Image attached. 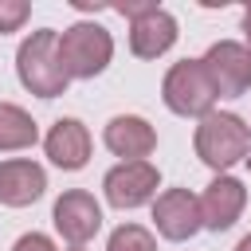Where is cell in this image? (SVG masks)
<instances>
[{"mask_svg":"<svg viewBox=\"0 0 251 251\" xmlns=\"http://www.w3.org/2000/svg\"><path fill=\"white\" fill-rule=\"evenodd\" d=\"M16 75H20V82L35 98H59V94H67L71 78H67V71L59 63V31L55 27H39V31H31L20 43V51H16Z\"/></svg>","mask_w":251,"mask_h":251,"instance_id":"1","label":"cell"},{"mask_svg":"<svg viewBox=\"0 0 251 251\" xmlns=\"http://www.w3.org/2000/svg\"><path fill=\"white\" fill-rule=\"evenodd\" d=\"M192 145H196V157L208 169L227 173L231 165L247 161V153H251V126L239 114H216L212 110L208 118H200Z\"/></svg>","mask_w":251,"mask_h":251,"instance_id":"2","label":"cell"},{"mask_svg":"<svg viewBox=\"0 0 251 251\" xmlns=\"http://www.w3.org/2000/svg\"><path fill=\"white\" fill-rule=\"evenodd\" d=\"M161 98L180 118H208L220 94H216V82H212L204 59H180L169 67V75L161 82Z\"/></svg>","mask_w":251,"mask_h":251,"instance_id":"3","label":"cell"},{"mask_svg":"<svg viewBox=\"0 0 251 251\" xmlns=\"http://www.w3.org/2000/svg\"><path fill=\"white\" fill-rule=\"evenodd\" d=\"M114 59V39L102 24H71L59 31V63L67 78H94Z\"/></svg>","mask_w":251,"mask_h":251,"instance_id":"4","label":"cell"},{"mask_svg":"<svg viewBox=\"0 0 251 251\" xmlns=\"http://www.w3.org/2000/svg\"><path fill=\"white\" fill-rule=\"evenodd\" d=\"M157 184H161V173L157 165L149 161H122L114 165L106 176H102V188H106V200L114 208H141L157 196Z\"/></svg>","mask_w":251,"mask_h":251,"instance_id":"5","label":"cell"},{"mask_svg":"<svg viewBox=\"0 0 251 251\" xmlns=\"http://www.w3.org/2000/svg\"><path fill=\"white\" fill-rule=\"evenodd\" d=\"M51 224H55V231H59L71 247H82L86 239L98 235V227H102V208H98V200H94L86 188H67V192L55 200V208H51Z\"/></svg>","mask_w":251,"mask_h":251,"instance_id":"6","label":"cell"},{"mask_svg":"<svg viewBox=\"0 0 251 251\" xmlns=\"http://www.w3.org/2000/svg\"><path fill=\"white\" fill-rule=\"evenodd\" d=\"M204 67H208L220 98H239V94L251 90V51H247V43H235V39L212 43L208 55H204Z\"/></svg>","mask_w":251,"mask_h":251,"instance_id":"7","label":"cell"},{"mask_svg":"<svg viewBox=\"0 0 251 251\" xmlns=\"http://www.w3.org/2000/svg\"><path fill=\"white\" fill-rule=\"evenodd\" d=\"M153 224H157V235L173 239V243H184L192 239L204 220H200V200L188 192V188H165L157 200H153Z\"/></svg>","mask_w":251,"mask_h":251,"instance_id":"8","label":"cell"},{"mask_svg":"<svg viewBox=\"0 0 251 251\" xmlns=\"http://www.w3.org/2000/svg\"><path fill=\"white\" fill-rule=\"evenodd\" d=\"M243 204H247L243 180L220 173V176L204 188V196H200V220H204L208 231H227V227L243 216Z\"/></svg>","mask_w":251,"mask_h":251,"instance_id":"9","label":"cell"},{"mask_svg":"<svg viewBox=\"0 0 251 251\" xmlns=\"http://www.w3.org/2000/svg\"><path fill=\"white\" fill-rule=\"evenodd\" d=\"M102 141H106V149H110L114 157H122V161H145V157L157 149V129H153L145 118H137V114H118V118L106 122Z\"/></svg>","mask_w":251,"mask_h":251,"instance_id":"10","label":"cell"},{"mask_svg":"<svg viewBox=\"0 0 251 251\" xmlns=\"http://www.w3.org/2000/svg\"><path fill=\"white\" fill-rule=\"evenodd\" d=\"M47 192V173L31 157H12L0 161V204L8 208H27Z\"/></svg>","mask_w":251,"mask_h":251,"instance_id":"11","label":"cell"},{"mask_svg":"<svg viewBox=\"0 0 251 251\" xmlns=\"http://www.w3.org/2000/svg\"><path fill=\"white\" fill-rule=\"evenodd\" d=\"M43 149H47L51 165L75 173V169H82V165L90 161V129H86L78 118H59V122L47 129Z\"/></svg>","mask_w":251,"mask_h":251,"instance_id":"12","label":"cell"},{"mask_svg":"<svg viewBox=\"0 0 251 251\" xmlns=\"http://www.w3.org/2000/svg\"><path fill=\"white\" fill-rule=\"evenodd\" d=\"M176 43V20L157 4L153 12L129 20V51L137 59H157Z\"/></svg>","mask_w":251,"mask_h":251,"instance_id":"13","label":"cell"},{"mask_svg":"<svg viewBox=\"0 0 251 251\" xmlns=\"http://www.w3.org/2000/svg\"><path fill=\"white\" fill-rule=\"evenodd\" d=\"M35 137H39V126L31 122V114L12 102H0V153L27 149L35 145Z\"/></svg>","mask_w":251,"mask_h":251,"instance_id":"14","label":"cell"},{"mask_svg":"<svg viewBox=\"0 0 251 251\" xmlns=\"http://www.w3.org/2000/svg\"><path fill=\"white\" fill-rule=\"evenodd\" d=\"M106 251H157V239L141 224H122V227H114Z\"/></svg>","mask_w":251,"mask_h":251,"instance_id":"15","label":"cell"},{"mask_svg":"<svg viewBox=\"0 0 251 251\" xmlns=\"http://www.w3.org/2000/svg\"><path fill=\"white\" fill-rule=\"evenodd\" d=\"M27 16H31V4L27 0H0V35L20 31Z\"/></svg>","mask_w":251,"mask_h":251,"instance_id":"16","label":"cell"},{"mask_svg":"<svg viewBox=\"0 0 251 251\" xmlns=\"http://www.w3.org/2000/svg\"><path fill=\"white\" fill-rule=\"evenodd\" d=\"M12 251H59L43 231H27V235H20L16 243H12Z\"/></svg>","mask_w":251,"mask_h":251,"instance_id":"17","label":"cell"},{"mask_svg":"<svg viewBox=\"0 0 251 251\" xmlns=\"http://www.w3.org/2000/svg\"><path fill=\"white\" fill-rule=\"evenodd\" d=\"M118 16H129V20H137V16H145V12H153L157 4L153 0H126V4H110Z\"/></svg>","mask_w":251,"mask_h":251,"instance_id":"18","label":"cell"},{"mask_svg":"<svg viewBox=\"0 0 251 251\" xmlns=\"http://www.w3.org/2000/svg\"><path fill=\"white\" fill-rule=\"evenodd\" d=\"M243 35H247V51H251V8L243 12Z\"/></svg>","mask_w":251,"mask_h":251,"instance_id":"19","label":"cell"},{"mask_svg":"<svg viewBox=\"0 0 251 251\" xmlns=\"http://www.w3.org/2000/svg\"><path fill=\"white\" fill-rule=\"evenodd\" d=\"M235 251H251V231H247V235L239 239V247H235Z\"/></svg>","mask_w":251,"mask_h":251,"instance_id":"20","label":"cell"},{"mask_svg":"<svg viewBox=\"0 0 251 251\" xmlns=\"http://www.w3.org/2000/svg\"><path fill=\"white\" fill-rule=\"evenodd\" d=\"M247 169H251V153H247Z\"/></svg>","mask_w":251,"mask_h":251,"instance_id":"21","label":"cell"},{"mask_svg":"<svg viewBox=\"0 0 251 251\" xmlns=\"http://www.w3.org/2000/svg\"><path fill=\"white\" fill-rule=\"evenodd\" d=\"M71 251H86V247H71Z\"/></svg>","mask_w":251,"mask_h":251,"instance_id":"22","label":"cell"}]
</instances>
